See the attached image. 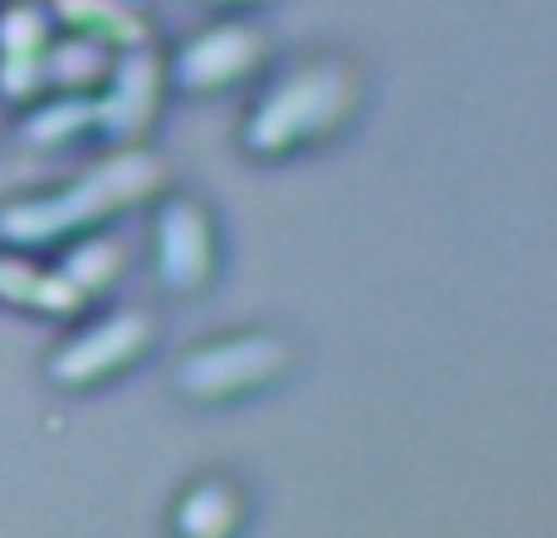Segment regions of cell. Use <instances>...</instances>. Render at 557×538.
<instances>
[{"instance_id": "8", "label": "cell", "mask_w": 557, "mask_h": 538, "mask_svg": "<svg viewBox=\"0 0 557 538\" xmlns=\"http://www.w3.org/2000/svg\"><path fill=\"white\" fill-rule=\"evenodd\" d=\"M49 15H54L59 25H69L74 35L98 39V45H108V49L147 45L143 15H133L123 0H49Z\"/></svg>"}, {"instance_id": "15", "label": "cell", "mask_w": 557, "mask_h": 538, "mask_svg": "<svg viewBox=\"0 0 557 538\" xmlns=\"http://www.w3.org/2000/svg\"><path fill=\"white\" fill-rule=\"evenodd\" d=\"M39 88H45V64H39V54H0V94L25 103Z\"/></svg>"}, {"instance_id": "6", "label": "cell", "mask_w": 557, "mask_h": 538, "mask_svg": "<svg viewBox=\"0 0 557 538\" xmlns=\"http://www.w3.org/2000/svg\"><path fill=\"white\" fill-rule=\"evenodd\" d=\"M264 39L250 25H215L206 35H196L191 45H182V54L172 59V78L191 94L201 88H225L235 78H245L250 69H260Z\"/></svg>"}, {"instance_id": "7", "label": "cell", "mask_w": 557, "mask_h": 538, "mask_svg": "<svg viewBox=\"0 0 557 538\" xmlns=\"http://www.w3.org/2000/svg\"><path fill=\"white\" fill-rule=\"evenodd\" d=\"M157 59L143 54V45L127 49L123 64H113L108 74V94L98 98V127L113 137H137L147 123H152V108H157Z\"/></svg>"}, {"instance_id": "16", "label": "cell", "mask_w": 557, "mask_h": 538, "mask_svg": "<svg viewBox=\"0 0 557 538\" xmlns=\"http://www.w3.org/2000/svg\"><path fill=\"white\" fill-rule=\"evenodd\" d=\"M221 5H255V0H221Z\"/></svg>"}, {"instance_id": "3", "label": "cell", "mask_w": 557, "mask_h": 538, "mask_svg": "<svg viewBox=\"0 0 557 538\" xmlns=\"http://www.w3.org/2000/svg\"><path fill=\"white\" fill-rule=\"evenodd\" d=\"M288 367V343L270 333H240L221 343L191 347L176 367V387L196 402H225L240 392H260Z\"/></svg>"}, {"instance_id": "10", "label": "cell", "mask_w": 557, "mask_h": 538, "mask_svg": "<svg viewBox=\"0 0 557 538\" xmlns=\"http://www.w3.org/2000/svg\"><path fill=\"white\" fill-rule=\"evenodd\" d=\"M240 524V494L225 480H201L176 504V529L191 538H221Z\"/></svg>"}, {"instance_id": "4", "label": "cell", "mask_w": 557, "mask_h": 538, "mask_svg": "<svg viewBox=\"0 0 557 538\" xmlns=\"http://www.w3.org/2000/svg\"><path fill=\"white\" fill-rule=\"evenodd\" d=\"M152 343V323L147 314H113L103 323L74 333L54 357H49V377L59 387H94L103 377H113L117 367L137 363Z\"/></svg>"}, {"instance_id": "11", "label": "cell", "mask_w": 557, "mask_h": 538, "mask_svg": "<svg viewBox=\"0 0 557 538\" xmlns=\"http://www.w3.org/2000/svg\"><path fill=\"white\" fill-rule=\"evenodd\" d=\"M0 294L20 308H39V314H74L84 304L59 269L45 274V269H29L20 260H0Z\"/></svg>"}, {"instance_id": "14", "label": "cell", "mask_w": 557, "mask_h": 538, "mask_svg": "<svg viewBox=\"0 0 557 538\" xmlns=\"http://www.w3.org/2000/svg\"><path fill=\"white\" fill-rule=\"evenodd\" d=\"M49 29L54 15L35 0H15V5L0 15V54H39L49 45Z\"/></svg>"}, {"instance_id": "9", "label": "cell", "mask_w": 557, "mask_h": 538, "mask_svg": "<svg viewBox=\"0 0 557 538\" xmlns=\"http://www.w3.org/2000/svg\"><path fill=\"white\" fill-rule=\"evenodd\" d=\"M39 64H45V84L74 88V94H88V88H103L108 74H113V49L98 45V39L69 35L59 39L54 49H39Z\"/></svg>"}, {"instance_id": "12", "label": "cell", "mask_w": 557, "mask_h": 538, "mask_svg": "<svg viewBox=\"0 0 557 538\" xmlns=\"http://www.w3.org/2000/svg\"><path fill=\"white\" fill-rule=\"evenodd\" d=\"M84 127H98V98H69V103H45L29 113L25 123V143L35 147H54V143H69L78 137Z\"/></svg>"}, {"instance_id": "5", "label": "cell", "mask_w": 557, "mask_h": 538, "mask_svg": "<svg viewBox=\"0 0 557 538\" xmlns=\"http://www.w3.org/2000/svg\"><path fill=\"white\" fill-rule=\"evenodd\" d=\"M215 269V231L211 211L191 196H172L157 211V279L172 294H191Z\"/></svg>"}, {"instance_id": "1", "label": "cell", "mask_w": 557, "mask_h": 538, "mask_svg": "<svg viewBox=\"0 0 557 538\" xmlns=\"http://www.w3.org/2000/svg\"><path fill=\"white\" fill-rule=\"evenodd\" d=\"M157 182H162V167L147 152L127 147V152H117V157H103L88 176H78L74 192L5 206V211H0V241L45 245V241H59V235H74V231H84V225L113 216L117 206L143 201Z\"/></svg>"}, {"instance_id": "13", "label": "cell", "mask_w": 557, "mask_h": 538, "mask_svg": "<svg viewBox=\"0 0 557 538\" xmlns=\"http://www.w3.org/2000/svg\"><path fill=\"white\" fill-rule=\"evenodd\" d=\"M117 260H123V250H117L113 235H88V241L59 265V274L74 284L78 298H88V294H98L103 284L117 279Z\"/></svg>"}, {"instance_id": "2", "label": "cell", "mask_w": 557, "mask_h": 538, "mask_svg": "<svg viewBox=\"0 0 557 538\" xmlns=\"http://www.w3.org/2000/svg\"><path fill=\"white\" fill-rule=\"evenodd\" d=\"M357 94H362L357 74L337 59L304 64L298 74L278 78L260 98V108L245 123V147L260 157H278L313 143V137H327L333 127L347 123V113L357 108Z\"/></svg>"}]
</instances>
